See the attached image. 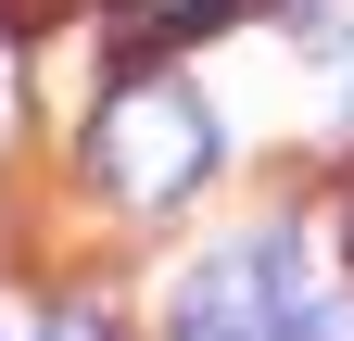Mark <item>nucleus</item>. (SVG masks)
<instances>
[{"instance_id":"f257e3e1","label":"nucleus","mask_w":354,"mask_h":341,"mask_svg":"<svg viewBox=\"0 0 354 341\" xmlns=\"http://www.w3.org/2000/svg\"><path fill=\"white\" fill-rule=\"evenodd\" d=\"M88 177L102 202H140V215H177L215 177V114L190 76H127V89L88 114Z\"/></svg>"},{"instance_id":"f03ea898","label":"nucleus","mask_w":354,"mask_h":341,"mask_svg":"<svg viewBox=\"0 0 354 341\" xmlns=\"http://www.w3.org/2000/svg\"><path fill=\"white\" fill-rule=\"evenodd\" d=\"M304 329V266L291 228H253L228 253H203L190 291H177V341H291Z\"/></svg>"},{"instance_id":"7ed1b4c3","label":"nucleus","mask_w":354,"mask_h":341,"mask_svg":"<svg viewBox=\"0 0 354 341\" xmlns=\"http://www.w3.org/2000/svg\"><path fill=\"white\" fill-rule=\"evenodd\" d=\"M228 13H253V0H114L127 64H140V51H177V38H203V26H228Z\"/></svg>"},{"instance_id":"20e7f679","label":"nucleus","mask_w":354,"mask_h":341,"mask_svg":"<svg viewBox=\"0 0 354 341\" xmlns=\"http://www.w3.org/2000/svg\"><path fill=\"white\" fill-rule=\"evenodd\" d=\"M38 341H114V316H102V304H51V316H38Z\"/></svg>"},{"instance_id":"39448f33","label":"nucleus","mask_w":354,"mask_h":341,"mask_svg":"<svg viewBox=\"0 0 354 341\" xmlns=\"http://www.w3.org/2000/svg\"><path fill=\"white\" fill-rule=\"evenodd\" d=\"M291 341H354V304H304V329Z\"/></svg>"},{"instance_id":"423d86ee","label":"nucleus","mask_w":354,"mask_h":341,"mask_svg":"<svg viewBox=\"0 0 354 341\" xmlns=\"http://www.w3.org/2000/svg\"><path fill=\"white\" fill-rule=\"evenodd\" d=\"M51 13H64V0H0V38H38Z\"/></svg>"},{"instance_id":"0eeeda50","label":"nucleus","mask_w":354,"mask_h":341,"mask_svg":"<svg viewBox=\"0 0 354 341\" xmlns=\"http://www.w3.org/2000/svg\"><path fill=\"white\" fill-rule=\"evenodd\" d=\"M0 341H38V304H26V291H0Z\"/></svg>"},{"instance_id":"6e6552de","label":"nucleus","mask_w":354,"mask_h":341,"mask_svg":"<svg viewBox=\"0 0 354 341\" xmlns=\"http://www.w3.org/2000/svg\"><path fill=\"white\" fill-rule=\"evenodd\" d=\"M342 253H354V190H342Z\"/></svg>"}]
</instances>
